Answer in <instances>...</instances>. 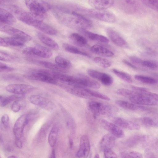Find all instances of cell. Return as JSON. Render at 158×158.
<instances>
[{
    "label": "cell",
    "instance_id": "cell-32",
    "mask_svg": "<svg viewBox=\"0 0 158 158\" xmlns=\"http://www.w3.org/2000/svg\"><path fill=\"white\" fill-rule=\"evenodd\" d=\"M3 38L9 46L22 47L26 42L25 40L21 38L14 37H6Z\"/></svg>",
    "mask_w": 158,
    "mask_h": 158
},
{
    "label": "cell",
    "instance_id": "cell-17",
    "mask_svg": "<svg viewBox=\"0 0 158 158\" xmlns=\"http://www.w3.org/2000/svg\"><path fill=\"white\" fill-rule=\"evenodd\" d=\"M113 122L120 127L128 130H138L140 128V126L138 124L121 117L114 118Z\"/></svg>",
    "mask_w": 158,
    "mask_h": 158
},
{
    "label": "cell",
    "instance_id": "cell-47",
    "mask_svg": "<svg viewBox=\"0 0 158 158\" xmlns=\"http://www.w3.org/2000/svg\"><path fill=\"white\" fill-rule=\"evenodd\" d=\"M1 121L3 125L7 127L9 123V118L7 114H4L2 117Z\"/></svg>",
    "mask_w": 158,
    "mask_h": 158
},
{
    "label": "cell",
    "instance_id": "cell-20",
    "mask_svg": "<svg viewBox=\"0 0 158 158\" xmlns=\"http://www.w3.org/2000/svg\"><path fill=\"white\" fill-rule=\"evenodd\" d=\"M90 5L95 9L104 10L111 7L114 0H89Z\"/></svg>",
    "mask_w": 158,
    "mask_h": 158
},
{
    "label": "cell",
    "instance_id": "cell-18",
    "mask_svg": "<svg viewBox=\"0 0 158 158\" xmlns=\"http://www.w3.org/2000/svg\"><path fill=\"white\" fill-rule=\"evenodd\" d=\"M116 104L123 108L132 111H147L149 109L143 105L137 104L131 102L118 100L115 101Z\"/></svg>",
    "mask_w": 158,
    "mask_h": 158
},
{
    "label": "cell",
    "instance_id": "cell-16",
    "mask_svg": "<svg viewBox=\"0 0 158 158\" xmlns=\"http://www.w3.org/2000/svg\"><path fill=\"white\" fill-rule=\"evenodd\" d=\"M130 60L134 64L148 68L152 70H156L158 68V63L155 60H143L139 57L131 56Z\"/></svg>",
    "mask_w": 158,
    "mask_h": 158
},
{
    "label": "cell",
    "instance_id": "cell-25",
    "mask_svg": "<svg viewBox=\"0 0 158 158\" xmlns=\"http://www.w3.org/2000/svg\"><path fill=\"white\" fill-rule=\"evenodd\" d=\"M34 27L45 33L51 35H56L58 33L56 29L44 22L43 20L38 22Z\"/></svg>",
    "mask_w": 158,
    "mask_h": 158
},
{
    "label": "cell",
    "instance_id": "cell-43",
    "mask_svg": "<svg viewBox=\"0 0 158 158\" xmlns=\"http://www.w3.org/2000/svg\"><path fill=\"white\" fill-rule=\"evenodd\" d=\"M1 79L6 81H20L22 80L21 77L14 74H6L1 77Z\"/></svg>",
    "mask_w": 158,
    "mask_h": 158
},
{
    "label": "cell",
    "instance_id": "cell-44",
    "mask_svg": "<svg viewBox=\"0 0 158 158\" xmlns=\"http://www.w3.org/2000/svg\"><path fill=\"white\" fill-rule=\"evenodd\" d=\"M105 158H117V155L111 149H106L103 151Z\"/></svg>",
    "mask_w": 158,
    "mask_h": 158
},
{
    "label": "cell",
    "instance_id": "cell-51",
    "mask_svg": "<svg viewBox=\"0 0 158 158\" xmlns=\"http://www.w3.org/2000/svg\"><path fill=\"white\" fill-rule=\"evenodd\" d=\"M50 157L51 158H55V150L54 149H53L51 154V156H50Z\"/></svg>",
    "mask_w": 158,
    "mask_h": 158
},
{
    "label": "cell",
    "instance_id": "cell-19",
    "mask_svg": "<svg viewBox=\"0 0 158 158\" xmlns=\"http://www.w3.org/2000/svg\"><path fill=\"white\" fill-rule=\"evenodd\" d=\"M116 137L111 134L104 135L100 140L99 145L102 151L106 149H111L114 146Z\"/></svg>",
    "mask_w": 158,
    "mask_h": 158
},
{
    "label": "cell",
    "instance_id": "cell-37",
    "mask_svg": "<svg viewBox=\"0 0 158 158\" xmlns=\"http://www.w3.org/2000/svg\"><path fill=\"white\" fill-rule=\"evenodd\" d=\"M140 120L145 126L152 127H156L158 126V121L156 118L145 116L141 118Z\"/></svg>",
    "mask_w": 158,
    "mask_h": 158
},
{
    "label": "cell",
    "instance_id": "cell-28",
    "mask_svg": "<svg viewBox=\"0 0 158 158\" xmlns=\"http://www.w3.org/2000/svg\"><path fill=\"white\" fill-rule=\"evenodd\" d=\"M63 49L69 53L90 57V55L87 52L80 50L76 46L69 44L64 43L62 45Z\"/></svg>",
    "mask_w": 158,
    "mask_h": 158
},
{
    "label": "cell",
    "instance_id": "cell-33",
    "mask_svg": "<svg viewBox=\"0 0 158 158\" xmlns=\"http://www.w3.org/2000/svg\"><path fill=\"white\" fill-rule=\"evenodd\" d=\"M56 64L60 68L66 70L71 68L72 64L68 59L61 56H56L55 59Z\"/></svg>",
    "mask_w": 158,
    "mask_h": 158
},
{
    "label": "cell",
    "instance_id": "cell-52",
    "mask_svg": "<svg viewBox=\"0 0 158 158\" xmlns=\"http://www.w3.org/2000/svg\"><path fill=\"white\" fill-rule=\"evenodd\" d=\"M6 1V0H0V4H2L4 3Z\"/></svg>",
    "mask_w": 158,
    "mask_h": 158
},
{
    "label": "cell",
    "instance_id": "cell-40",
    "mask_svg": "<svg viewBox=\"0 0 158 158\" xmlns=\"http://www.w3.org/2000/svg\"><path fill=\"white\" fill-rule=\"evenodd\" d=\"M120 156L122 158H138L143 157L142 154L140 153L135 151H126L121 152Z\"/></svg>",
    "mask_w": 158,
    "mask_h": 158
},
{
    "label": "cell",
    "instance_id": "cell-9",
    "mask_svg": "<svg viewBox=\"0 0 158 158\" xmlns=\"http://www.w3.org/2000/svg\"><path fill=\"white\" fill-rule=\"evenodd\" d=\"M0 31L12 37L21 38L26 42L31 41V37L25 32L7 24L0 23Z\"/></svg>",
    "mask_w": 158,
    "mask_h": 158
},
{
    "label": "cell",
    "instance_id": "cell-45",
    "mask_svg": "<svg viewBox=\"0 0 158 158\" xmlns=\"http://www.w3.org/2000/svg\"><path fill=\"white\" fill-rule=\"evenodd\" d=\"M15 69L6 64L0 62V72H7L12 71Z\"/></svg>",
    "mask_w": 158,
    "mask_h": 158
},
{
    "label": "cell",
    "instance_id": "cell-31",
    "mask_svg": "<svg viewBox=\"0 0 158 158\" xmlns=\"http://www.w3.org/2000/svg\"><path fill=\"white\" fill-rule=\"evenodd\" d=\"M59 131L58 128L56 126H54L52 128L49 133L48 141L49 145L52 147H53L56 143Z\"/></svg>",
    "mask_w": 158,
    "mask_h": 158
},
{
    "label": "cell",
    "instance_id": "cell-21",
    "mask_svg": "<svg viewBox=\"0 0 158 158\" xmlns=\"http://www.w3.org/2000/svg\"><path fill=\"white\" fill-rule=\"evenodd\" d=\"M123 10L127 13H132L138 10V6L135 0H118Z\"/></svg>",
    "mask_w": 158,
    "mask_h": 158
},
{
    "label": "cell",
    "instance_id": "cell-4",
    "mask_svg": "<svg viewBox=\"0 0 158 158\" xmlns=\"http://www.w3.org/2000/svg\"><path fill=\"white\" fill-rule=\"evenodd\" d=\"M25 2L30 12L44 19L51 8L50 5L43 0H25Z\"/></svg>",
    "mask_w": 158,
    "mask_h": 158
},
{
    "label": "cell",
    "instance_id": "cell-38",
    "mask_svg": "<svg viewBox=\"0 0 158 158\" xmlns=\"http://www.w3.org/2000/svg\"><path fill=\"white\" fill-rule=\"evenodd\" d=\"M93 60L96 64L103 68H109L111 65V63L109 60L102 57H96Z\"/></svg>",
    "mask_w": 158,
    "mask_h": 158
},
{
    "label": "cell",
    "instance_id": "cell-5",
    "mask_svg": "<svg viewBox=\"0 0 158 158\" xmlns=\"http://www.w3.org/2000/svg\"><path fill=\"white\" fill-rule=\"evenodd\" d=\"M82 14L84 16H87L108 23H114L116 20L115 16L113 14L104 10L91 9L84 7Z\"/></svg>",
    "mask_w": 158,
    "mask_h": 158
},
{
    "label": "cell",
    "instance_id": "cell-48",
    "mask_svg": "<svg viewBox=\"0 0 158 158\" xmlns=\"http://www.w3.org/2000/svg\"><path fill=\"white\" fill-rule=\"evenodd\" d=\"M123 61L125 65L129 67L135 69H137V68L135 66L127 60L123 59Z\"/></svg>",
    "mask_w": 158,
    "mask_h": 158
},
{
    "label": "cell",
    "instance_id": "cell-11",
    "mask_svg": "<svg viewBox=\"0 0 158 158\" xmlns=\"http://www.w3.org/2000/svg\"><path fill=\"white\" fill-rule=\"evenodd\" d=\"M35 88L32 86L25 84H13L6 87V90L17 95H24L32 91Z\"/></svg>",
    "mask_w": 158,
    "mask_h": 158
},
{
    "label": "cell",
    "instance_id": "cell-2",
    "mask_svg": "<svg viewBox=\"0 0 158 158\" xmlns=\"http://www.w3.org/2000/svg\"><path fill=\"white\" fill-rule=\"evenodd\" d=\"M65 15L58 11L54 12L55 15L58 21L63 25L78 31L90 29L92 26L91 21L85 16L72 11Z\"/></svg>",
    "mask_w": 158,
    "mask_h": 158
},
{
    "label": "cell",
    "instance_id": "cell-49",
    "mask_svg": "<svg viewBox=\"0 0 158 158\" xmlns=\"http://www.w3.org/2000/svg\"><path fill=\"white\" fill-rule=\"evenodd\" d=\"M15 143L16 146L19 148H22L23 147V143L20 139H16Z\"/></svg>",
    "mask_w": 158,
    "mask_h": 158
},
{
    "label": "cell",
    "instance_id": "cell-14",
    "mask_svg": "<svg viewBox=\"0 0 158 158\" xmlns=\"http://www.w3.org/2000/svg\"><path fill=\"white\" fill-rule=\"evenodd\" d=\"M90 149L89 138L86 135H83L80 138L79 148L76 154V156L78 158H86L89 155Z\"/></svg>",
    "mask_w": 158,
    "mask_h": 158
},
{
    "label": "cell",
    "instance_id": "cell-53",
    "mask_svg": "<svg viewBox=\"0 0 158 158\" xmlns=\"http://www.w3.org/2000/svg\"><path fill=\"white\" fill-rule=\"evenodd\" d=\"M94 158H99V155L98 154H96L95 155Z\"/></svg>",
    "mask_w": 158,
    "mask_h": 158
},
{
    "label": "cell",
    "instance_id": "cell-36",
    "mask_svg": "<svg viewBox=\"0 0 158 158\" xmlns=\"http://www.w3.org/2000/svg\"><path fill=\"white\" fill-rule=\"evenodd\" d=\"M112 71L118 77L125 82L129 83L132 82L131 77L127 73L114 68L112 69Z\"/></svg>",
    "mask_w": 158,
    "mask_h": 158
},
{
    "label": "cell",
    "instance_id": "cell-26",
    "mask_svg": "<svg viewBox=\"0 0 158 158\" xmlns=\"http://www.w3.org/2000/svg\"><path fill=\"white\" fill-rule=\"evenodd\" d=\"M37 36L40 40L45 45L55 50H58L59 47L53 40L40 32H38Z\"/></svg>",
    "mask_w": 158,
    "mask_h": 158
},
{
    "label": "cell",
    "instance_id": "cell-30",
    "mask_svg": "<svg viewBox=\"0 0 158 158\" xmlns=\"http://www.w3.org/2000/svg\"><path fill=\"white\" fill-rule=\"evenodd\" d=\"M134 78L139 81L149 85H156L158 82L157 80L154 77L141 75H135Z\"/></svg>",
    "mask_w": 158,
    "mask_h": 158
},
{
    "label": "cell",
    "instance_id": "cell-55",
    "mask_svg": "<svg viewBox=\"0 0 158 158\" xmlns=\"http://www.w3.org/2000/svg\"><path fill=\"white\" fill-rule=\"evenodd\" d=\"M2 98L3 97H2V96L0 95V100H1Z\"/></svg>",
    "mask_w": 158,
    "mask_h": 158
},
{
    "label": "cell",
    "instance_id": "cell-7",
    "mask_svg": "<svg viewBox=\"0 0 158 158\" xmlns=\"http://www.w3.org/2000/svg\"><path fill=\"white\" fill-rule=\"evenodd\" d=\"M22 52L27 56H36L45 58H49L52 55V52L50 49L39 44H37L34 47L26 48Z\"/></svg>",
    "mask_w": 158,
    "mask_h": 158
},
{
    "label": "cell",
    "instance_id": "cell-13",
    "mask_svg": "<svg viewBox=\"0 0 158 158\" xmlns=\"http://www.w3.org/2000/svg\"><path fill=\"white\" fill-rule=\"evenodd\" d=\"M99 122L103 128L115 137L122 138L124 137L125 135L123 130L115 123L103 119H100Z\"/></svg>",
    "mask_w": 158,
    "mask_h": 158
},
{
    "label": "cell",
    "instance_id": "cell-12",
    "mask_svg": "<svg viewBox=\"0 0 158 158\" xmlns=\"http://www.w3.org/2000/svg\"><path fill=\"white\" fill-rule=\"evenodd\" d=\"M87 73L90 77L99 81L105 86H110L113 83V77L106 73L93 69H88Z\"/></svg>",
    "mask_w": 158,
    "mask_h": 158
},
{
    "label": "cell",
    "instance_id": "cell-27",
    "mask_svg": "<svg viewBox=\"0 0 158 158\" xmlns=\"http://www.w3.org/2000/svg\"><path fill=\"white\" fill-rule=\"evenodd\" d=\"M69 39L74 44L80 47H83L87 43V40L84 37L77 33L71 34Z\"/></svg>",
    "mask_w": 158,
    "mask_h": 158
},
{
    "label": "cell",
    "instance_id": "cell-24",
    "mask_svg": "<svg viewBox=\"0 0 158 158\" xmlns=\"http://www.w3.org/2000/svg\"><path fill=\"white\" fill-rule=\"evenodd\" d=\"M91 51L98 55L106 57H112L114 55L113 52L102 46L95 44L90 48Z\"/></svg>",
    "mask_w": 158,
    "mask_h": 158
},
{
    "label": "cell",
    "instance_id": "cell-8",
    "mask_svg": "<svg viewBox=\"0 0 158 158\" xmlns=\"http://www.w3.org/2000/svg\"><path fill=\"white\" fill-rule=\"evenodd\" d=\"M35 115L34 114H23L17 119L13 127V132L16 139H20L22 136L25 127Z\"/></svg>",
    "mask_w": 158,
    "mask_h": 158
},
{
    "label": "cell",
    "instance_id": "cell-41",
    "mask_svg": "<svg viewBox=\"0 0 158 158\" xmlns=\"http://www.w3.org/2000/svg\"><path fill=\"white\" fill-rule=\"evenodd\" d=\"M22 95H12L3 98H2L1 100L0 105L2 106H5L12 101L18 100V99L21 98Z\"/></svg>",
    "mask_w": 158,
    "mask_h": 158
},
{
    "label": "cell",
    "instance_id": "cell-54",
    "mask_svg": "<svg viewBox=\"0 0 158 158\" xmlns=\"http://www.w3.org/2000/svg\"><path fill=\"white\" fill-rule=\"evenodd\" d=\"M17 157L15 156H14V155H13V156H9L8 157V158H17Z\"/></svg>",
    "mask_w": 158,
    "mask_h": 158
},
{
    "label": "cell",
    "instance_id": "cell-3",
    "mask_svg": "<svg viewBox=\"0 0 158 158\" xmlns=\"http://www.w3.org/2000/svg\"><path fill=\"white\" fill-rule=\"evenodd\" d=\"M55 72L44 69H36L28 72L24 76L29 80L56 85L58 81L53 77Z\"/></svg>",
    "mask_w": 158,
    "mask_h": 158
},
{
    "label": "cell",
    "instance_id": "cell-29",
    "mask_svg": "<svg viewBox=\"0 0 158 158\" xmlns=\"http://www.w3.org/2000/svg\"><path fill=\"white\" fill-rule=\"evenodd\" d=\"M13 16L8 10L0 7V23L6 24H10Z\"/></svg>",
    "mask_w": 158,
    "mask_h": 158
},
{
    "label": "cell",
    "instance_id": "cell-15",
    "mask_svg": "<svg viewBox=\"0 0 158 158\" xmlns=\"http://www.w3.org/2000/svg\"><path fill=\"white\" fill-rule=\"evenodd\" d=\"M107 34L110 40L116 45L123 48H127L128 44L126 40L114 29L108 28L106 29Z\"/></svg>",
    "mask_w": 158,
    "mask_h": 158
},
{
    "label": "cell",
    "instance_id": "cell-23",
    "mask_svg": "<svg viewBox=\"0 0 158 158\" xmlns=\"http://www.w3.org/2000/svg\"><path fill=\"white\" fill-rule=\"evenodd\" d=\"M27 58V60L31 62L52 70L61 72H64L65 70L59 67L56 64L47 61L37 60L30 57H28Z\"/></svg>",
    "mask_w": 158,
    "mask_h": 158
},
{
    "label": "cell",
    "instance_id": "cell-56",
    "mask_svg": "<svg viewBox=\"0 0 158 158\" xmlns=\"http://www.w3.org/2000/svg\"></svg>",
    "mask_w": 158,
    "mask_h": 158
},
{
    "label": "cell",
    "instance_id": "cell-6",
    "mask_svg": "<svg viewBox=\"0 0 158 158\" xmlns=\"http://www.w3.org/2000/svg\"><path fill=\"white\" fill-rule=\"evenodd\" d=\"M88 108L94 117L100 115H110L115 111V108L111 105L97 101L90 102Z\"/></svg>",
    "mask_w": 158,
    "mask_h": 158
},
{
    "label": "cell",
    "instance_id": "cell-46",
    "mask_svg": "<svg viewBox=\"0 0 158 158\" xmlns=\"http://www.w3.org/2000/svg\"><path fill=\"white\" fill-rule=\"evenodd\" d=\"M21 108V104L17 100L15 101L13 103L11 106L12 110L14 112L19 111Z\"/></svg>",
    "mask_w": 158,
    "mask_h": 158
},
{
    "label": "cell",
    "instance_id": "cell-42",
    "mask_svg": "<svg viewBox=\"0 0 158 158\" xmlns=\"http://www.w3.org/2000/svg\"><path fill=\"white\" fill-rule=\"evenodd\" d=\"M143 3L147 7L157 11L158 0H141Z\"/></svg>",
    "mask_w": 158,
    "mask_h": 158
},
{
    "label": "cell",
    "instance_id": "cell-35",
    "mask_svg": "<svg viewBox=\"0 0 158 158\" xmlns=\"http://www.w3.org/2000/svg\"><path fill=\"white\" fill-rule=\"evenodd\" d=\"M62 111L65 117L66 122L68 128L72 133L75 131V123L72 117L64 109H62Z\"/></svg>",
    "mask_w": 158,
    "mask_h": 158
},
{
    "label": "cell",
    "instance_id": "cell-39",
    "mask_svg": "<svg viewBox=\"0 0 158 158\" xmlns=\"http://www.w3.org/2000/svg\"><path fill=\"white\" fill-rule=\"evenodd\" d=\"M85 89L90 97H93L106 100H109L110 98L107 96L99 92L85 88Z\"/></svg>",
    "mask_w": 158,
    "mask_h": 158
},
{
    "label": "cell",
    "instance_id": "cell-34",
    "mask_svg": "<svg viewBox=\"0 0 158 158\" xmlns=\"http://www.w3.org/2000/svg\"><path fill=\"white\" fill-rule=\"evenodd\" d=\"M18 58L15 55L8 52L0 50V60L8 62L17 61Z\"/></svg>",
    "mask_w": 158,
    "mask_h": 158
},
{
    "label": "cell",
    "instance_id": "cell-10",
    "mask_svg": "<svg viewBox=\"0 0 158 158\" xmlns=\"http://www.w3.org/2000/svg\"><path fill=\"white\" fill-rule=\"evenodd\" d=\"M32 104L45 110L51 111L55 107L54 103L51 100L40 95H33L30 98Z\"/></svg>",
    "mask_w": 158,
    "mask_h": 158
},
{
    "label": "cell",
    "instance_id": "cell-1",
    "mask_svg": "<svg viewBox=\"0 0 158 158\" xmlns=\"http://www.w3.org/2000/svg\"><path fill=\"white\" fill-rule=\"evenodd\" d=\"M133 90L120 88L116 91L119 95L128 98L134 103L145 106H154L158 103V95L145 88L132 85Z\"/></svg>",
    "mask_w": 158,
    "mask_h": 158
},
{
    "label": "cell",
    "instance_id": "cell-50",
    "mask_svg": "<svg viewBox=\"0 0 158 158\" xmlns=\"http://www.w3.org/2000/svg\"><path fill=\"white\" fill-rule=\"evenodd\" d=\"M0 46L6 47L9 46L6 43L4 38L0 37Z\"/></svg>",
    "mask_w": 158,
    "mask_h": 158
},
{
    "label": "cell",
    "instance_id": "cell-22",
    "mask_svg": "<svg viewBox=\"0 0 158 158\" xmlns=\"http://www.w3.org/2000/svg\"><path fill=\"white\" fill-rule=\"evenodd\" d=\"M79 31L93 41L103 44H107L109 42L108 39L104 35L93 33L86 30H82Z\"/></svg>",
    "mask_w": 158,
    "mask_h": 158
}]
</instances>
